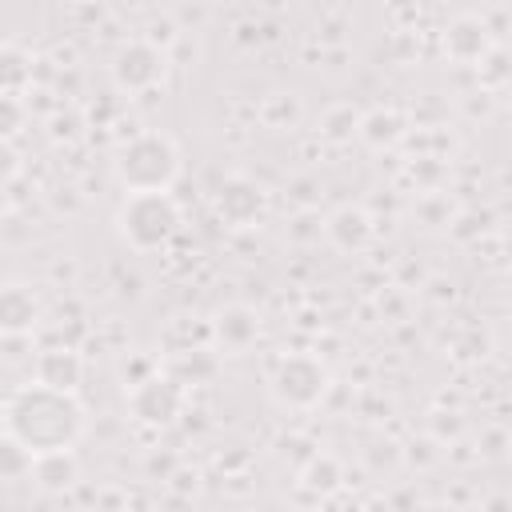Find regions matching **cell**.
<instances>
[{
    "label": "cell",
    "mask_w": 512,
    "mask_h": 512,
    "mask_svg": "<svg viewBox=\"0 0 512 512\" xmlns=\"http://www.w3.org/2000/svg\"><path fill=\"white\" fill-rule=\"evenodd\" d=\"M84 428H88V412L76 392H60L28 380L12 388V396L4 400V436L20 440L32 456L72 452Z\"/></svg>",
    "instance_id": "obj_1"
},
{
    "label": "cell",
    "mask_w": 512,
    "mask_h": 512,
    "mask_svg": "<svg viewBox=\"0 0 512 512\" xmlns=\"http://www.w3.org/2000/svg\"><path fill=\"white\" fill-rule=\"evenodd\" d=\"M116 180L128 192H172L180 180V148L160 128H140L116 144Z\"/></svg>",
    "instance_id": "obj_2"
},
{
    "label": "cell",
    "mask_w": 512,
    "mask_h": 512,
    "mask_svg": "<svg viewBox=\"0 0 512 512\" xmlns=\"http://www.w3.org/2000/svg\"><path fill=\"white\" fill-rule=\"evenodd\" d=\"M184 228V212L172 192H128L116 208V236L132 252H164Z\"/></svg>",
    "instance_id": "obj_3"
},
{
    "label": "cell",
    "mask_w": 512,
    "mask_h": 512,
    "mask_svg": "<svg viewBox=\"0 0 512 512\" xmlns=\"http://www.w3.org/2000/svg\"><path fill=\"white\" fill-rule=\"evenodd\" d=\"M328 384H332V376H328L324 360L312 356V352H288V356H280V360L272 364V372H268V392H272V400L284 404V408H296V412L316 408V404L328 396Z\"/></svg>",
    "instance_id": "obj_4"
},
{
    "label": "cell",
    "mask_w": 512,
    "mask_h": 512,
    "mask_svg": "<svg viewBox=\"0 0 512 512\" xmlns=\"http://www.w3.org/2000/svg\"><path fill=\"white\" fill-rule=\"evenodd\" d=\"M168 64H172V52L156 48L152 40H144V36L124 40L116 48V56H112V84L120 92H128V96H144L156 84H164Z\"/></svg>",
    "instance_id": "obj_5"
},
{
    "label": "cell",
    "mask_w": 512,
    "mask_h": 512,
    "mask_svg": "<svg viewBox=\"0 0 512 512\" xmlns=\"http://www.w3.org/2000/svg\"><path fill=\"white\" fill-rule=\"evenodd\" d=\"M128 416L144 428H172L184 412V384L168 372H152L148 380L124 388Z\"/></svg>",
    "instance_id": "obj_6"
},
{
    "label": "cell",
    "mask_w": 512,
    "mask_h": 512,
    "mask_svg": "<svg viewBox=\"0 0 512 512\" xmlns=\"http://www.w3.org/2000/svg\"><path fill=\"white\" fill-rule=\"evenodd\" d=\"M216 212H220V220L224 224H232V228H252L264 212H268V192L252 180V176H228L224 184H220V192H216Z\"/></svg>",
    "instance_id": "obj_7"
},
{
    "label": "cell",
    "mask_w": 512,
    "mask_h": 512,
    "mask_svg": "<svg viewBox=\"0 0 512 512\" xmlns=\"http://www.w3.org/2000/svg\"><path fill=\"white\" fill-rule=\"evenodd\" d=\"M492 48H496V40H492V24L484 16L460 12V16L448 20V28H444V52H448V60L476 68Z\"/></svg>",
    "instance_id": "obj_8"
},
{
    "label": "cell",
    "mask_w": 512,
    "mask_h": 512,
    "mask_svg": "<svg viewBox=\"0 0 512 512\" xmlns=\"http://www.w3.org/2000/svg\"><path fill=\"white\" fill-rule=\"evenodd\" d=\"M32 380L44 388H60V392H80L84 380V356L72 344H48L36 352L32 360Z\"/></svg>",
    "instance_id": "obj_9"
},
{
    "label": "cell",
    "mask_w": 512,
    "mask_h": 512,
    "mask_svg": "<svg viewBox=\"0 0 512 512\" xmlns=\"http://www.w3.org/2000/svg\"><path fill=\"white\" fill-rule=\"evenodd\" d=\"M256 336H260V316H256V308H248V304H224V308L212 316V340H216V348L228 352V356L248 352V348L256 344Z\"/></svg>",
    "instance_id": "obj_10"
},
{
    "label": "cell",
    "mask_w": 512,
    "mask_h": 512,
    "mask_svg": "<svg viewBox=\"0 0 512 512\" xmlns=\"http://www.w3.org/2000/svg\"><path fill=\"white\" fill-rule=\"evenodd\" d=\"M40 324V300L28 284H8L0 292V328L4 336H32Z\"/></svg>",
    "instance_id": "obj_11"
},
{
    "label": "cell",
    "mask_w": 512,
    "mask_h": 512,
    "mask_svg": "<svg viewBox=\"0 0 512 512\" xmlns=\"http://www.w3.org/2000/svg\"><path fill=\"white\" fill-rule=\"evenodd\" d=\"M324 236H328L340 252H360V248H368V240H372V216H368L364 208L344 204V208H336V212L324 220Z\"/></svg>",
    "instance_id": "obj_12"
},
{
    "label": "cell",
    "mask_w": 512,
    "mask_h": 512,
    "mask_svg": "<svg viewBox=\"0 0 512 512\" xmlns=\"http://www.w3.org/2000/svg\"><path fill=\"white\" fill-rule=\"evenodd\" d=\"M32 484L44 496H60V492L76 488L80 484V460H76V452H44V456H36Z\"/></svg>",
    "instance_id": "obj_13"
},
{
    "label": "cell",
    "mask_w": 512,
    "mask_h": 512,
    "mask_svg": "<svg viewBox=\"0 0 512 512\" xmlns=\"http://www.w3.org/2000/svg\"><path fill=\"white\" fill-rule=\"evenodd\" d=\"M32 84V56L20 44H4L0 48V88L4 96H20Z\"/></svg>",
    "instance_id": "obj_14"
},
{
    "label": "cell",
    "mask_w": 512,
    "mask_h": 512,
    "mask_svg": "<svg viewBox=\"0 0 512 512\" xmlns=\"http://www.w3.org/2000/svg\"><path fill=\"white\" fill-rule=\"evenodd\" d=\"M360 136L372 144V148H388L404 136V116L396 108H372L364 120H360Z\"/></svg>",
    "instance_id": "obj_15"
},
{
    "label": "cell",
    "mask_w": 512,
    "mask_h": 512,
    "mask_svg": "<svg viewBox=\"0 0 512 512\" xmlns=\"http://www.w3.org/2000/svg\"><path fill=\"white\" fill-rule=\"evenodd\" d=\"M300 480H304V488L308 492H316V496H328V492H336L340 488V460L336 456H328V452H312L308 456V464L300 468Z\"/></svg>",
    "instance_id": "obj_16"
},
{
    "label": "cell",
    "mask_w": 512,
    "mask_h": 512,
    "mask_svg": "<svg viewBox=\"0 0 512 512\" xmlns=\"http://www.w3.org/2000/svg\"><path fill=\"white\" fill-rule=\"evenodd\" d=\"M360 120H364V116H360L352 104H332V108L320 116V136L332 140V144H344V140L360 136Z\"/></svg>",
    "instance_id": "obj_17"
},
{
    "label": "cell",
    "mask_w": 512,
    "mask_h": 512,
    "mask_svg": "<svg viewBox=\"0 0 512 512\" xmlns=\"http://www.w3.org/2000/svg\"><path fill=\"white\" fill-rule=\"evenodd\" d=\"M260 116L268 128H292L300 120V96L296 92H268L260 104Z\"/></svg>",
    "instance_id": "obj_18"
},
{
    "label": "cell",
    "mask_w": 512,
    "mask_h": 512,
    "mask_svg": "<svg viewBox=\"0 0 512 512\" xmlns=\"http://www.w3.org/2000/svg\"><path fill=\"white\" fill-rule=\"evenodd\" d=\"M32 464H36V456L20 440L4 436V444H0V472H4V480L8 484H20L24 476H32Z\"/></svg>",
    "instance_id": "obj_19"
},
{
    "label": "cell",
    "mask_w": 512,
    "mask_h": 512,
    "mask_svg": "<svg viewBox=\"0 0 512 512\" xmlns=\"http://www.w3.org/2000/svg\"><path fill=\"white\" fill-rule=\"evenodd\" d=\"M476 76H480L484 88H500V84L512 76V52H504V48L496 44V48L476 64Z\"/></svg>",
    "instance_id": "obj_20"
}]
</instances>
